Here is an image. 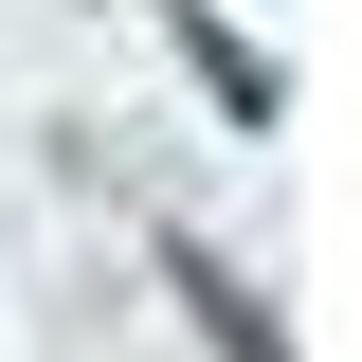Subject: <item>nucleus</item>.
I'll list each match as a JSON object with an SVG mask.
<instances>
[{
	"label": "nucleus",
	"mask_w": 362,
	"mask_h": 362,
	"mask_svg": "<svg viewBox=\"0 0 362 362\" xmlns=\"http://www.w3.org/2000/svg\"><path fill=\"white\" fill-rule=\"evenodd\" d=\"M181 54H199V73H218V109H235V127H272V73H254V37H218V18H199V0H181Z\"/></svg>",
	"instance_id": "f03ea898"
},
{
	"label": "nucleus",
	"mask_w": 362,
	"mask_h": 362,
	"mask_svg": "<svg viewBox=\"0 0 362 362\" xmlns=\"http://www.w3.org/2000/svg\"><path fill=\"white\" fill-rule=\"evenodd\" d=\"M163 272H181V308L218 326V344H235V362H290V326H272V308H254V290H235V272H218V254H199V235H181V254H163Z\"/></svg>",
	"instance_id": "f257e3e1"
}]
</instances>
